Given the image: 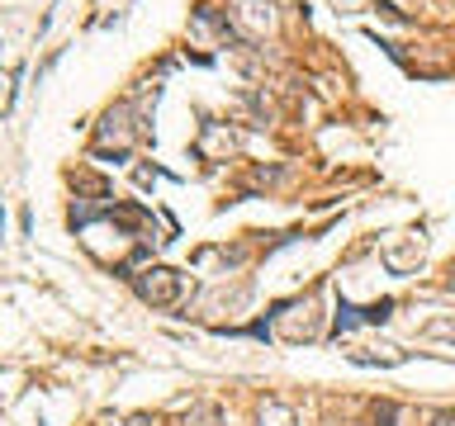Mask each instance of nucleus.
Wrapping results in <instances>:
<instances>
[{"label": "nucleus", "mask_w": 455, "mask_h": 426, "mask_svg": "<svg viewBox=\"0 0 455 426\" xmlns=\"http://www.w3.org/2000/svg\"><path fill=\"white\" fill-rule=\"evenodd\" d=\"M152 280H138L142 298H152V304H176L180 298V275L176 270H148Z\"/></svg>", "instance_id": "nucleus-1"}, {"label": "nucleus", "mask_w": 455, "mask_h": 426, "mask_svg": "<svg viewBox=\"0 0 455 426\" xmlns=\"http://www.w3.org/2000/svg\"><path fill=\"white\" fill-rule=\"evenodd\" d=\"M133 426H148V422H142V417H133Z\"/></svg>", "instance_id": "nucleus-4"}, {"label": "nucleus", "mask_w": 455, "mask_h": 426, "mask_svg": "<svg viewBox=\"0 0 455 426\" xmlns=\"http://www.w3.org/2000/svg\"><path fill=\"white\" fill-rule=\"evenodd\" d=\"M379 426H394V407H384V412H379Z\"/></svg>", "instance_id": "nucleus-3"}, {"label": "nucleus", "mask_w": 455, "mask_h": 426, "mask_svg": "<svg viewBox=\"0 0 455 426\" xmlns=\"http://www.w3.org/2000/svg\"><path fill=\"white\" fill-rule=\"evenodd\" d=\"M261 426H294V412L284 403H266L261 407Z\"/></svg>", "instance_id": "nucleus-2"}]
</instances>
